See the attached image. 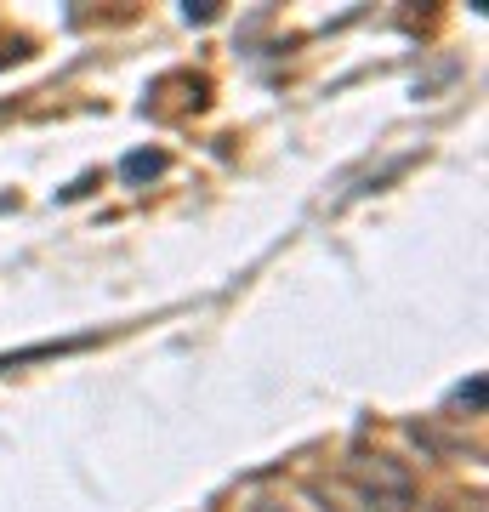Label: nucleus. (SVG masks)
Returning a JSON list of instances; mask_svg holds the SVG:
<instances>
[{
    "label": "nucleus",
    "instance_id": "1",
    "mask_svg": "<svg viewBox=\"0 0 489 512\" xmlns=\"http://www.w3.org/2000/svg\"><path fill=\"white\" fill-rule=\"evenodd\" d=\"M353 478H359L364 512H410L416 507V484H410V473H404L399 461H387V456L359 461Z\"/></svg>",
    "mask_w": 489,
    "mask_h": 512
},
{
    "label": "nucleus",
    "instance_id": "2",
    "mask_svg": "<svg viewBox=\"0 0 489 512\" xmlns=\"http://www.w3.org/2000/svg\"><path fill=\"white\" fill-rule=\"evenodd\" d=\"M120 171H126L131 183H137V177H160V171H165V154H160V148H148V154H131Z\"/></svg>",
    "mask_w": 489,
    "mask_h": 512
},
{
    "label": "nucleus",
    "instance_id": "3",
    "mask_svg": "<svg viewBox=\"0 0 489 512\" xmlns=\"http://www.w3.org/2000/svg\"><path fill=\"white\" fill-rule=\"evenodd\" d=\"M188 18L211 23V18H217V0H188Z\"/></svg>",
    "mask_w": 489,
    "mask_h": 512
},
{
    "label": "nucleus",
    "instance_id": "4",
    "mask_svg": "<svg viewBox=\"0 0 489 512\" xmlns=\"http://www.w3.org/2000/svg\"><path fill=\"white\" fill-rule=\"evenodd\" d=\"M251 512H279V507H273V501H256V507Z\"/></svg>",
    "mask_w": 489,
    "mask_h": 512
}]
</instances>
